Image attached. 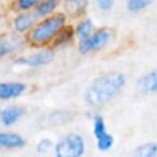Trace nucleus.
I'll list each match as a JSON object with an SVG mask.
<instances>
[{"instance_id":"nucleus-1","label":"nucleus","mask_w":157,"mask_h":157,"mask_svg":"<svg viewBox=\"0 0 157 157\" xmlns=\"http://www.w3.org/2000/svg\"><path fill=\"white\" fill-rule=\"evenodd\" d=\"M126 75L119 70H110L96 76L87 86L83 99L92 108H102L112 103L125 88Z\"/></svg>"},{"instance_id":"nucleus-5","label":"nucleus","mask_w":157,"mask_h":157,"mask_svg":"<svg viewBox=\"0 0 157 157\" xmlns=\"http://www.w3.org/2000/svg\"><path fill=\"white\" fill-rule=\"evenodd\" d=\"M54 59H55V50L50 47H47V48H38L28 54H21L12 60L16 66L38 69L50 65L54 61Z\"/></svg>"},{"instance_id":"nucleus-14","label":"nucleus","mask_w":157,"mask_h":157,"mask_svg":"<svg viewBox=\"0 0 157 157\" xmlns=\"http://www.w3.org/2000/svg\"><path fill=\"white\" fill-rule=\"evenodd\" d=\"M76 39L75 37V29H74V23L69 22L65 27L61 28V31L56 34V37L54 38L50 48H53L54 50L61 49L64 47L70 45L71 43H74V40Z\"/></svg>"},{"instance_id":"nucleus-18","label":"nucleus","mask_w":157,"mask_h":157,"mask_svg":"<svg viewBox=\"0 0 157 157\" xmlns=\"http://www.w3.org/2000/svg\"><path fill=\"white\" fill-rule=\"evenodd\" d=\"M40 0H11L10 10L12 12H23L33 11Z\"/></svg>"},{"instance_id":"nucleus-11","label":"nucleus","mask_w":157,"mask_h":157,"mask_svg":"<svg viewBox=\"0 0 157 157\" xmlns=\"http://www.w3.org/2000/svg\"><path fill=\"white\" fill-rule=\"evenodd\" d=\"M136 90L144 96L157 94V67H153L142 74L135 83Z\"/></svg>"},{"instance_id":"nucleus-12","label":"nucleus","mask_w":157,"mask_h":157,"mask_svg":"<svg viewBox=\"0 0 157 157\" xmlns=\"http://www.w3.org/2000/svg\"><path fill=\"white\" fill-rule=\"evenodd\" d=\"M26 114V109L18 104H10L0 109V123L5 128L13 126L17 124L23 115Z\"/></svg>"},{"instance_id":"nucleus-8","label":"nucleus","mask_w":157,"mask_h":157,"mask_svg":"<svg viewBox=\"0 0 157 157\" xmlns=\"http://www.w3.org/2000/svg\"><path fill=\"white\" fill-rule=\"evenodd\" d=\"M38 17L34 15L33 11H23V12H13V15L10 18V26L11 31L13 33L27 36L29 31L34 27L37 23Z\"/></svg>"},{"instance_id":"nucleus-17","label":"nucleus","mask_w":157,"mask_h":157,"mask_svg":"<svg viewBox=\"0 0 157 157\" xmlns=\"http://www.w3.org/2000/svg\"><path fill=\"white\" fill-rule=\"evenodd\" d=\"M132 157H157V141H148L139 145L134 150Z\"/></svg>"},{"instance_id":"nucleus-2","label":"nucleus","mask_w":157,"mask_h":157,"mask_svg":"<svg viewBox=\"0 0 157 157\" xmlns=\"http://www.w3.org/2000/svg\"><path fill=\"white\" fill-rule=\"evenodd\" d=\"M69 22L70 20L63 11H58L52 16L38 20L34 27L26 36L28 48L38 49L50 47L56 34Z\"/></svg>"},{"instance_id":"nucleus-10","label":"nucleus","mask_w":157,"mask_h":157,"mask_svg":"<svg viewBox=\"0 0 157 157\" xmlns=\"http://www.w3.org/2000/svg\"><path fill=\"white\" fill-rule=\"evenodd\" d=\"M90 0H63L61 11L71 21H77L87 16Z\"/></svg>"},{"instance_id":"nucleus-6","label":"nucleus","mask_w":157,"mask_h":157,"mask_svg":"<svg viewBox=\"0 0 157 157\" xmlns=\"http://www.w3.org/2000/svg\"><path fill=\"white\" fill-rule=\"evenodd\" d=\"M28 48L25 36L17 33H4L0 36V60L15 59Z\"/></svg>"},{"instance_id":"nucleus-3","label":"nucleus","mask_w":157,"mask_h":157,"mask_svg":"<svg viewBox=\"0 0 157 157\" xmlns=\"http://www.w3.org/2000/svg\"><path fill=\"white\" fill-rule=\"evenodd\" d=\"M115 38V32L112 27H97L94 32L85 40L77 42V52L81 55L96 54L109 47Z\"/></svg>"},{"instance_id":"nucleus-7","label":"nucleus","mask_w":157,"mask_h":157,"mask_svg":"<svg viewBox=\"0 0 157 157\" xmlns=\"http://www.w3.org/2000/svg\"><path fill=\"white\" fill-rule=\"evenodd\" d=\"M92 132L96 139V145L97 148L101 152H107L109 151L113 145H114V136L108 131L105 120L103 115L101 114H94L92 118Z\"/></svg>"},{"instance_id":"nucleus-9","label":"nucleus","mask_w":157,"mask_h":157,"mask_svg":"<svg viewBox=\"0 0 157 157\" xmlns=\"http://www.w3.org/2000/svg\"><path fill=\"white\" fill-rule=\"evenodd\" d=\"M28 91V85L22 81H0V101H13Z\"/></svg>"},{"instance_id":"nucleus-16","label":"nucleus","mask_w":157,"mask_h":157,"mask_svg":"<svg viewBox=\"0 0 157 157\" xmlns=\"http://www.w3.org/2000/svg\"><path fill=\"white\" fill-rule=\"evenodd\" d=\"M61 4L63 0H40L39 4L33 10L34 15L38 17V20L52 16L56 13L58 11H61Z\"/></svg>"},{"instance_id":"nucleus-20","label":"nucleus","mask_w":157,"mask_h":157,"mask_svg":"<svg viewBox=\"0 0 157 157\" xmlns=\"http://www.w3.org/2000/svg\"><path fill=\"white\" fill-rule=\"evenodd\" d=\"M53 146H54V144L49 137H43L37 142L36 150H37L38 153H47Z\"/></svg>"},{"instance_id":"nucleus-4","label":"nucleus","mask_w":157,"mask_h":157,"mask_svg":"<svg viewBox=\"0 0 157 157\" xmlns=\"http://www.w3.org/2000/svg\"><path fill=\"white\" fill-rule=\"evenodd\" d=\"M85 152V139L77 132H69L64 135L54 145V157H82Z\"/></svg>"},{"instance_id":"nucleus-19","label":"nucleus","mask_w":157,"mask_h":157,"mask_svg":"<svg viewBox=\"0 0 157 157\" xmlns=\"http://www.w3.org/2000/svg\"><path fill=\"white\" fill-rule=\"evenodd\" d=\"M153 4V0H126L125 9L130 13H139L147 10Z\"/></svg>"},{"instance_id":"nucleus-21","label":"nucleus","mask_w":157,"mask_h":157,"mask_svg":"<svg viewBox=\"0 0 157 157\" xmlns=\"http://www.w3.org/2000/svg\"><path fill=\"white\" fill-rule=\"evenodd\" d=\"M96 7L102 12H109L114 7L115 0H93Z\"/></svg>"},{"instance_id":"nucleus-13","label":"nucleus","mask_w":157,"mask_h":157,"mask_svg":"<svg viewBox=\"0 0 157 157\" xmlns=\"http://www.w3.org/2000/svg\"><path fill=\"white\" fill-rule=\"evenodd\" d=\"M96 25L93 22V20L88 16H85L77 21H75L74 23V29H75V37H76V42H82L85 39H87L96 29Z\"/></svg>"},{"instance_id":"nucleus-15","label":"nucleus","mask_w":157,"mask_h":157,"mask_svg":"<svg viewBox=\"0 0 157 157\" xmlns=\"http://www.w3.org/2000/svg\"><path fill=\"white\" fill-rule=\"evenodd\" d=\"M26 146V140L13 131H0V148L17 150Z\"/></svg>"}]
</instances>
